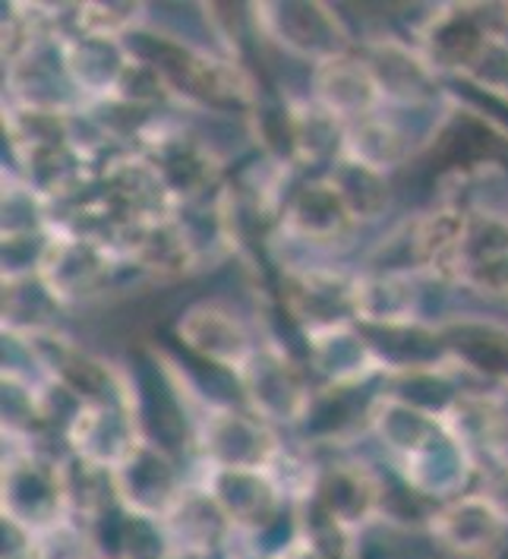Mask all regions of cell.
I'll return each instance as SVG.
<instances>
[{
    "label": "cell",
    "instance_id": "cell-1",
    "mask_svg": "<svg viewBox=\"0 0 508 559\" xmlns=\"http://www.w3.org/2000/svg\"><path fill=\"white\" fill-rule=\"evenodd\" d=\"M66 449L51 452L48 445L3 440V519L32 534L58 528L73 519L66 487Z\"/></svg>",
    "mask_w": 508,
    "mask_h": 559
},
{
    "label": "cell",
    "instance_id": "cell-2",
    "mask_svg": "<svg viewBox=\"0 0 508 559\" xmlns=\"http://www.w3.org/2000/svg\"><path fill=\"white\" fill-rule=\"evenodd\" d=\"M234 383H238L240 405H246L281 433L303 427L319 392L306 360H298L291 348L275 335H263L259 348L246 360Z\"/></svg>",
    "mask_w": 508,
    "mask_h": 559
},
{
    "label": "cell",
    "instance_id": "cell-3",
    "mask_svg": "<svg viewBox=\"0 0 508 559\" xmlns=\"http://www.w3.org/2000/svg\"><path fill=\"white\" fill-rule=\"evenodd\" d=\"M10 338L20 342L38 380L73 395L76 402L133 399V383L120 373L118 367L108 357L92 352L80 338H73L66 329H51V332H38V335H10Z\"/></svg>",
    "mask_w": 508,
    "mask_h": 559
},
{
    "label": "cell",
    "instance_id": "cell-4",
    "mask_svg": "<svg viewBox=\"0 0 508 559\" xmlns=\"http://www.w3.org/2000/svg\"><path fill=\"white\" fill-rule=\"evenodd\" d=\"M123 269H133V265L126 263V257L105 237L55 228L38 278L70 313L76 307L108 297L111 288H118Z\"/></svg>",
    "mask_w": 508,
    "mask_h": 559
},
{
    "label": "cell",
    "instance_id": "cell-5",
    "mask_svg": "<svg viewBox=\"0 0 508 559\" xmlns=\"http://www.w3.org/2000/svg\"><path fill=\"white\" fill-rule=\"evenodd\" d=\"M253 32L285 58L310 70L354 51L360 41L329 3H250Z\"/></svg>",
    "mask_w": 508,
    "mask_h": 559
},
{
    "label": "cell",
    "instance_id": "cell-6",
    "mask_svg": "<svg viewBox=\"0 0 508 559\" xmlns=\"http://www.w3.org/2000/svg\"><path fill=\"white\" fill-rule=\"evenodd\" d=\"M358 51L373 70L383 105L401 115H436L449 105L451 92L439 70L426 60L414 41L379 32L360 38Z\"/></svg>",
    "mask_w": 508,
    "mask_h": 559
},
{
    "label": "cell",
    "instance_id": "cell-7",
    "mask_svg": "<svg viewBox=\"0 0 508 559\" xmlns=\"http://www.w3.org/2000/svg\"><path fill=\"white\" fill-rule=\"evenodd\" d=\"M111 487L126 515L165 525L193 490V480L183 474L178 455L146 433L111 472Z\"/></svg>",
    "mask_w": 508,
    "mask_h": 559
},
{
    "label": "cell",
    "instance_id": "cell-8",
    "mask_svg": "<svg viewBox=\"0 0 508 559\" xmlns=\"http://www.w3.org/2000/svg\"><path fill=\"white\" fill-rule=\"evenodd\" d=\"M363 231L344 197L329 175H310L298 180L281 206L275 237L313 253H338L351 247Z\"/></svg>",
    "mask_w": 508,
    "mask_h": 559
},
{
    "label": "cell",
    "instance_id": "cell-9",
    "mask_svg": "<svg viewBox=\"0 0 508 559\" xmlns=\"http://www.w3.org/2000/svg\"><path fill=\"white\" fill-rule=\"evenodd\" d=\"M174 338L190 357L209 364L215 370H225L231 380H238L246 360L259 348L263 332L234 304L221 297H203L180 310V317L174 320Z\"/></svg>",
    "mask_w": 508,
    "mask_h": 559
},
{
    "label": "cell",
    "instance_id": "cell-10",
    "mask_svg": "<svg viewBox=\"0 0 508 559\" xmlns=\"http://www.w3.org/2000/svg\"><path fill=\"white\" fill-rule=\"evenodd\" d=\"M354 282L358 272L326 263H291L281 269L278 295L285 313L294 320L300 335L358 323L354 313Z\"/></svg>",
    "mask_w": 508,
    "mask_h": 559
},
{
    "label": "cell",
    "instance_id": "cell-11",
    "mask_svg": "<svg viewBox=\"0 0 508 559\" xmlns=\"http://www.w3.org/2000/svg\"><path fill=\"white\" fill-rule=\"evenodd\" d=\"M211 506L221 512L228 528L234 531L238 540L266 537L281 519L291 502L278 490L269 472H243V468H203L193 480Z\"/></svg>",
    "mask_w": 508,
    "mask_h": 559
},
{
    "label": "cell",
    "instance_id": "cell-12",
    "mask_svg": "<svg viewBox=\"0 0 508 559\" xmlns=\"http://www.w3.org/2000/svg\"><path fill=\"white\" fill-rule=\"evenodd\" d=\"M146 433L149 430L143 427V412L133 399L83 402L73 408L63 427V445L73 459L111 474Z\"/></svg>",
    "mask_w": 508,
    "mask_h": 559
},
{
    "label": "cell",
    "instance_id": "cell-13",
    "mask_svg": "<svg viewBox=\"0 0 508 559\" xmlns=\"http://www.w3.org/2000/svg\"><path fill=\"white\" fill-rule=\"evenodd\" d=\"M423 531L449 559H503L508 550V522L477 490L436 506Z\"/></svg>",
    "mask_w": 508,
    "mask_h": 559
},
{
    "label": "cell",
    "instance_id": "cell-14",
    "mask_svg": "<svg viewBox=\"0 0 508 559\" xmlns=\"http://www.w3.org/2000/svg\"><path fill=\"white\" fill-rule=\"evenodd\" d=\"M414 118H426V115H401V111L383 108L370 118L344 127V152L341 155L379 171V175L391 177L404 165H411L418 155H423L439 136L443 120L433 127H420V123H414Z\"/></svg>",
    "mask_w": 508,
    "mask_h": 559
},
{
    "label": "cell",
    "instance_id": "cell-15",
    "mask_svg": "<svg viewBox=\"0 0 508 559\" xmlns=\"http://www.w3.org/2000/svg\"><path fill=\"white\" fill-rule=\"evenodd\" d=\"M433 282L411 269H363L354 282V313L363 329H411L436 325L426 310V292Z\"/></svg>",
    "mask_w": 508,
    "mask_h": 559
},
{
    "label": "cell",
    "instance_id": "cell-16",
    "mask_svg": "<svg viewBox=\"0 0 508 559\" xmlns=\"http://www.w3.org/2000/svg\"><path fill=\"white\" fill-rule=\"evenodd\" d=\"M455 288L493 307H508V215L468 212L455 263Z\"/></svg>",
    "mask_w": 508,
    "mask_h": 559
},
{
    "label": "cell",
    "instance_id": "cell-17",
    "mask_svg": "<svg viewBox=\"0 0 508 559\" xmlns=\"http://www.w3.org/2000/svg\"><path fill=\"white\" fill-rule=\"evenodd\" d=\"M306 367L323 389H363L386 380V364L360 323L331 325L303 335Z\"/></svg>",
    "mask_w": 508,
    "mask_h": 559
},
{
    "label": "cell",
    "instance_id": "cell-18",
    "mask_svg": "<svg viewBox=\"0 0 508 559\" xmlns=\"http://www.w3.org/2000/svg\"><path fill=\"white\" fill-rule=\"evenodd\" d=\"M449 364L468 380L508 392V323L477 313H451L439 323Z\"/></svg>",
    "mask_w": 508,
    "mask_h": 559
},
{
    "label": "cell",
    "instance_id": "cell-19",
    "mask_svg": "<svg viewBox=\"0 0 508 559\" xmlns=\"http://www.w3.org/2000/svg\"><path fill=\"white\" fill-rule=\"evenodd\" d=\"M70 10H73V3H70ZM60 51H63V63H66L73 86L89 108L114 98L120 80L133 60V48L126 38H108V35H95V32L73 29L70 13L60 26Z\"/></svg>",
    "mask_w": 508,
    "mask_h": 559
},
{
    "label": "cell",
    "instance_id": "cell-20",
    "mask_svg": "<svg viewBox=\"0 0 508 559\" xmlns=\"http://www.w3.org/2000/svg\"><path fill=\"white\" fill-rule=\"evenodd\" d=\"M306 95L323 111H329L331 118L341 120L344 127H351V123H358V120L370 118V115L386 108L379 86L373 80V70H370V63L363 60L358 48L341 55V58H331L326 63H319V67H313Z\"/></svg>",
    "mask_w": 508,
    "mask_h": 559
},
{
    "label": "cell",
    "instance_id": "cell-21",
    "mask_svg": "<svg viewBox=\"0 0 508 559\" xmlns=\"http://www.w3.org/2000/svg\"><path fill=\"white\" fill-rule=\"evenodd\" d=\"M451 437L474 455L477 472L493 462H508V399L496 389H461L443 414Z\"/></svg>",
    "mask_w": 508,
    "mask_h": 559
},
{
    "label": "cell",
    "instance_id": "cell-22",
    "mask_svg": "<svg viewBox=\"0 0 508 559\" xmlns=\"http://www.w3.org/2000/svg\"><path fill=\"white\" fill-rule=\"evenodd\" d=\"M326 175L338 187V193L344 197V203L363 228L383 222L395 206V187H391L389 175H379V171L358 165L344 155L331 165Z\"/></svg>",
    "mask_w": 508,
    "mask_h": 559
},
{
    "label": "cell",
    "instance_id": "cell-23",
    "mask_svg": "<svg viewBox=\"0 0 508 559\" xmlns=\"http://www.w3.org/2000/svg\"><path fill=\"white\" fill-rule=\"evenodd\" d=\"M149 23L146 3H73L70 26L108 38H133Z\"/></svg>",
    "mask_w": 508,
    "mask_h": 559
},
{
    "label": "cell",
    "instance_id": "cell-24",
    "mask_svg": "<svg viewBox=\"0 0 508 559\" xmlns=\"http://www.w3.org/2000/svg\"><path fill=\"white\" fill-rule=\"evenodd\" d=\"M483 500H489L499 515L508 522V462H493V465H483L477 472V484H474Z\"/></svg>",
    "mask_w": 508,
    "mask_h": 559
},
{
    "label": "cell",
    "instance_id": "cell-25",
    "mask_svg": "<svg viewBox=\"0 0 508 559\" xmlns=\"http://www.w3.org/2000/svg\"><path fill=\"white\" fill-rule=\"evenodd\" d=\"M3 559H41L38 534L20 528L10 519H3Z\"/></svg>",
    "mask_w": 508,
    "mask_h": 559
},
{
    "label": "cell",
    "instance_id": "cell-26",
    "mask_svg": "<svg viewBox=\"0 0 508 559\" xmlns=\"http://www.w3.org/2000/svg\"><path fill=\"white\" fill-rule=\"evenodd\" d=\"M269 559H335L326 550V547H319L313 537H306V534H300V531H291V537L278 547V550H271Z\"/></svg>",
    "mask_w": 508,
    "mask_h": 559
},
{
    "label": "cell",
    "instance_id": "cell-27",
    "mask_svg": "<svg viewBox=\"0 0 508 559\" xmlns=\"http://www.w3.org/2000/svg\"><path fill=\"white\" fill-rule=\"evenodd\" d=\"M218 559H269V557H259V554L246 550V547H243V540H238V544H234V547H231L225 557H218Z\"/></svg>",
    "mask_w": 508,
    "mask_h": 559
},
{
    "label": "cell",
    "instance_id": "cell-28",
    "mask_svg": "<svg viewBox=\"0 0 508 559\" xmlns=\"http://www.w3.org/2000/svg\"><path fill=\"white\" fill-rule=\"evenodd\" d=\"M95 559H123V557H95Z\"/></svg>",
    "mask_w": 508,
    "mask_h": 559
}]
</instances>
